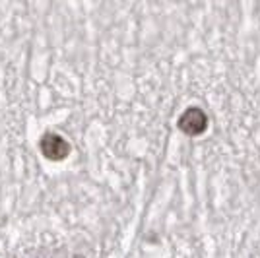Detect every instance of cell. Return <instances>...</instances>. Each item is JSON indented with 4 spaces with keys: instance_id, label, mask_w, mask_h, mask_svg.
<instances>
[{
    "instance_id": "1",
    "label": "cell",
    "mask_w": 260,
    "mask_h": 258,
    "mask_svg": "<svg viewBox=\"0 0 260 258\" xmlns=\"http://www.w3.org/2000/svg\"><path fill=\"white\" fill-rule=\"evenodd\" d=\"M41 148L43 153L51 159H60L68 153V144H66L60 136H54V134H47L41 142Z\"/></svg>"
}]
</instances>
